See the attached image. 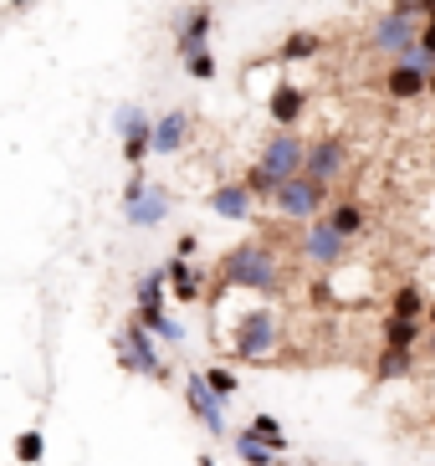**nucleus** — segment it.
<instances>
[{
    "label": "nucleus",
    "instance_id": "1",
    "mask_svg": "<svg viewBox=\"0 0 435 466\" xmlns=\"http://www.w3.org/2000/svg\"><path fill=\"white\" fill-rule=\"evenodd\" d=\"M220 288H257V292H277L282 288V257H277V247L267 241V236H251V241H241V247H231L226 257H220Z\"/></svg>",
    "mask_w": 435,
    "mask_h": 466
},
{
    "label": "nucleus",
    "instance_id": "2",
    "mask_svg": "<svg viewBox=\"0 0 435 466\" xmlns=\"http://www.w3.org/2000/svg\"><path fill=\"white\" fill-rule=\"evenodd\" d=\"M272 349H277V308H251V313H241V323L231 333V354L246 359V364H267Z\"/></svg>",
    "mask_w": 435,
    "mask_h": 466
},
{
    "label": "nucleus",
    "instance_id": "3",
    "mask_svg": "<svg viewBox=\"0 0 435 466\" xmlns=\"http://www.w3.org/2000/svg\"><path fill=\"white\" fill-rule=\"evenodd\" d=\"M267 175L277 179V185H287V179L308 175V138L298 134V128H277L267 144H261V159H257Z\"/></svg>",
    "mask_w": 435,
    "mask_h": 466
},
{
    "label": "nucleus",
    "instance_id": "4",
    "mask_svg": "<svg viewBox=\"0 0 435 466\" xmlns=\"http://www.w3.org/2000/svg\"><path fill=\"white\" fill-rule=\"evenodd\" d=\"M277 216L282 220H302V226H313V220H323V206H328V185H318V179L298 175L287 179L282 190H277Z\"/></svg>",
    "mask_w": 435,
    "mask_h": 466
},
{
    "label": "nucleus",
    "instance_id": "5",
    "mask_svg": "<svg viewBox=\"0 0 435 466\" xmlns=\"http://www.w3.org/2000/svg\"><path fill=\"white\" fill-rule=\"evenodd\" d=\"M118 364L128 374H144V380H169V364L154 354V339L144 323H123L118 333Z\"/></svg>",
    "mask_w": 435,
    "mask_h": 466
},
{
    "label": "nucleus",
    "instance_id": "6",
    "mask_svg": "<svg viewBox=\"0 0 435 466\" xmlns=\"http://www.w3.org/2000/svg\"><path fill=\"white\" fill-rule=\"evenodd\" d=\"M420 26H425V21H410V15L384 11L379 21H374V31H369V46L384 52V56H405L410 46L420 42Z\"/></svg>",
    "mask_w": 435,
    "mask_h": 466
},
{
    "label": "nucleus",
    "instance_id": "7",
    "mask_svg": "<svg viewBox=\"0 0 435 466\" xmlns=\"http://www.w3.org/2000/svg\"><path fill=\"white\" fill-rule=\"evenodd\" d=\"M302 257L313 261L318 272H333V267L349 257V241H343V236L328 226V216H323V220H313V226L302 231Z\"/></svg>",
    "mask_w": 435,
    "mask_h": 466
},
{
    "label": "nucleus",
    "instance_id": "8",
    "mask_svg": "<svg viewBox=\"0 0 435 466\" xmlns=\"http://www.w3.org/2000/svg\"><path fill=\"white\" fill-rule=\"evenodd\" d=\"M185 405H190V415L210 431V436H226V400L205 384V374H190V380H185Z\"/></svg>",
    "mask_w": 435,
    "mask_h": 466
},
{
    "label": "nucleus",
    "instance_id": "9",
    "mask_svg": "<svg viewBox=\"0 0 435 466\" xmlns=\"http://www.w3.org/2000/svg\"><path fill=\"white\" fill-rule=\"evenodd\" d=\"M123 216L134 220V226H159L169 216V195L144 185V179H128V190H123Z\"/></svg>",
    "mask_w": 435,
    "mask_h": 466
},
{
    "label": "nucleus",
    "instance_id": "10",
    "mask_svg": "<svg viewBox=\"0 0 435 466\" xmlns=\"http://www.w3.org/2000/svg\"><path fill=\"white\" fill-rule=\"evenodd\" d=\"M343 169H349V144L343 138H318V144H308V179L333 185Z\"/></svg>",
    "mask_w": 435,
    "mask_h": 466
},
{
    "label": "nucleus",
    "instance_id": "11",
    "mask_svg": "<svg viewBox=\"0 0 435 466\" xmlns=\"http://www.w3.org/2000/svg\"><path fill=\"white\" fill-rule=\"evenodd\" d=\"M210 21H216V15H210V5H190V11L179 15L175 21V52L185 56V62H190L195 52H210Z\"/></svg>",
    "mask_w": 435,
    "mask_h": 466
},
{
    "label": "nucleus",
    "instance_id": "12",
    "mask_svg": "<svg viewBox=\"0 0 435 466\" xmlns=\"http://www.w3.org/2000/svg\"><path fill=\"white\" fill-rule=\"evenodd\" d=\"M302 103H308V93H302L298 83H277L272 97H267V113H272V124H277V128H298Z\"/></svg>",
    "mask_w": 435,
    "mask_h": 466
},
{
    "label": "nucleus",
    "instance_id": "13",
    "mask_svg": "<svg viewBox=\"0 0 435 466\" xmlns=\"http://www.w3.org/2000/svg\"><path fill=\"white\" fill-rule=\"evenodd\" d=\"M190 138V113L185 108H169L164 118H154V154H179Z\"/></svg>",
    "mask_w": 435,
    "mask_h": 466
},
{
    "label": "nucleus",
    "instance_id": "14",
    "mask_svg": "<svg viewBox=\"0 0 435 466\" xmlns=\"http://www.w3.org/2000/svg\"><path fill=\"white\" fill-rule=\"evenodd\" d=\"M251 190H246V179H236V185H220V190H210V210L216 216H226V220H246L251 216Z\"/></svg>",
    "mask_w": 435,
    "mask_h": 466
},
{
    "label": "nucleus",
    "instance_id": "15",
    "mask_svg": "<svg viewBox=\"0 0 435 466\" xmlns=\"http://www.w3.org/2000/svg\"><path fill=\"white\" fill-rule=\"evenodd\" d=\"M384 93L395 97V103H410V97H420V93H430V77L425 72H415V67H389L384 72Z\"/></svg>",
    "mask_w": 435,
    "mask_h": 466
},
{
    "label": "nucleus",
    "instance_id": "16",
    "mask_svg": "<svg viewBox=\"0 0 435 466\" xmlns=\"http://www.w3.org/2000/svg\"><path fill=\"white\" fill-rule=\"evenodd\" d=\"M246 436L261 441L267 451L287 456V431H282V420H277V415H251V420H246Z\"/></svg>",
    "mask_w": 435,
    "mask_h": 466
},
{
    "label": "nucleus",
    "instance_id": "17",
    "mask_svg": "<svg viewBox=\"0 0 435 466\" xmlns=\"http://www.w3.org/2000/svg\"><path fill=\"white\" fill-rule=\"evenodd\" d=\"M425 313H430V302L420 298V288H415V282L395 288V298H389V318H410V323H425Z\"/></svg>",
    "mask_w": 435,
    "mask_h": 466
},
{
    "label": "nucleus",
    "instance_id": "18",
    "mask_svg": "<svg viewBox=\"0 0 435 466\" xmlns=\"http://www.w3.org/2000/svg\"><path fill=\"white\" fill-rule=\"evenodd\" d=\"M328 226L343 236V241H354L364 231V206L359 200H339V206H328Z\"/></svg>",
    "mask_w": 435,
    "mask_h": 466
},
{
    "label": "nucleus",
    "instance_id": "19",
    "mask_svg": "<svg viewBox=\"0 0 435 466\" xmlns=\"http://www.w3.org/2000/svg\"><path fill=\"white\" fill-rule=\"evenodd\" d=\"M415 343H420V323H410V318H384V349L415 354Z\"/></svg>",
    "mask_w": 435,
    "mask_h": 466
},
{
    "label": "nucleus",
    "instance_id": "20",
    "mask_svg": "<svg viewBox=\"0 0 435 466\" xmlns=\"http://www.w3.org/2000/svg\"><path fill=\"white\" fill-rule=\"evenodd\" d=\"M164 272H169V288H175V298H179V302H195V298H200V272H195V267H190L185 257L169 261Z\"/></svg>",
    "mask_w": 435,
    "mask_h": 466
},
{
    "label": "nucleus",
    "instance_id": "21",
    "mask_svg": "<svg viewBox=\"0 0 435 466\" xmlns=\"http://www.w3.org/2000/svg\"><path fill=\"white\" fill-rule=\"evenodd\" d=\"M415 374V354H400V349H384L379 364H374V380L395 384V380H410Z\"/></svg>",
    "mask_w": 435,
    "mask_h": 466
},
{
    "label": "nucleus",
    "instance_id": "22",
    "mask_svg": "<svg viewBox=\"0 0 435 466\" xmlns=\"http://www.w3.org/2000/svg\"><path fill=\"white\" fill-rule=\"evenodd\" d=\"M231 451H236V461H246V466H277V461H282V456L267 451V446H261V441H251L246 431H241V436H231Z\"/></svg>",
    "mask_w": 435,
    "mask_h": 466
},
{
    "label": "nucleus",
    "instance_id": "23",
    "mask_svg": "<svg viewBox=\"0 0 435 466\" xmlns=\"http://www.w3.org/2000/svg\"><path fill=\"white\" fill-rule=\"evenodd\" d=\"M323 52V36H313V31H298V36H287L282 42V62H308V56H318Z\"/></svg>",
    "mask_w": 435,
    "mask_h": 466
},
{
    "label": "nucleus",
    "instance_id": "24",
    "mask_svg": "<svg viewBox=\"0 0 435 466\" xmlns=\"http://www.w3.org/2000/svg\"><path fill=\"white\" fill-rule=\"evenodd\" d=\"M134 323H144V329H149L154 339H164V343H179V323L175 318H164V308H138Z\"/></svg>",
    "mask_w": 435,
    "mask_h": 466
},
{
    "label": "nucleus",
    "instance_id": "25",
    "mask_svg": "<svg viewBox=\"0 0 435 466\" xmlns=\"http://www.w3.org/2000/svg\"><path fill=\"white\" fill-rule=\"evenodd\" d=\"M164 282H169V272H164V267H159V272H144V277H138V288H134V298H138V308H164Z\"/></svg>",
    "mask_w": 435,
    "mask_h": 466
},
{
    "label": "nucleus",
    "instance_id": "26",
    "mask_svg": "<svg viewBox=\"0 0 435 466\" xmlns=\"http://www.w3.org/2000/svg\"><path fill=\"white\" fill-rule=\"evenodd\" d=\"M41 451H46V436H41V431H21V436H15V461L21 466H36Z\"/></svg>",
    "mask_w": 435,
    "mask_h": 466
},
{
    "label": "nucleus",
    "instance_id": "27",
    "mask_svg": "<svg viewBox=\"0 0 435 466\" xmlns=\"http://www.w3.org/2000/svg\"><path fill=\"white\" fill-rule=\"evenodd\" d=\"M246 190H251V200H277V190H282V185H277V179L267 175L261 165H251V169H246Z\"/></svg>",
    "mask_w": 435,
    "mask_h": 466
},
{
    "label": "nucleus",
    "instance_id": "28",
    "mask_svg": "<svg viewBox=\"0 0 435 466\" xmlns=\"http://www.w3.org/2000/svg\"><path fill=\"white\" fill-rule=\"evenodd\" d=\"M205 384H210L220 400H231L236 390H241V384H236V374H231V370H220V364H205Z\"/></svg>",
    "mask_w": 435,
    "mask_h": 466
},
{
    "label": "nucleus",
    "instance_id": "29",
    "mask_svg": "<svg viewBox=\"0 0 435 466\" xmlns=\"http://www.w3.org/2000/svg\"><path fill=\"white\" fill-rule=\"evenodd\" d=\"M395 62H400V67H415V72H425V77H430V72H435V56H430V52H425V46H420V42L410 46V52H405V56H395Z\"/></svg>",
    "mask_w": 435,
    "mask_h": 466
},
{
    "label": "nucleus",
    "instance_id": "30",
    "mask_svg": "<svg viewBox=\"0 0 435 466\" xmlns=\"http://www.w3.org/2000/svg\"><path fill=\"white\" fill-rule=\"evenodd\" d=\"M185 72H190L195 83H210V77H216V56H210V52H195L190 62H185Z\"/></svg>",
    "mask_w": 435,
    "mask_h": 466
},
{
    "label": "nucleus",
    "instance_id": "31",
    "mask_svg": "<svg viewBox=\"0 0 435 466\" xmlns=\"http://www.w3.org/2000/svg\"><path fill=\"white\" fill-rule=\"evenodd\" d=\"M420 46L435 56V21H425V26H420Z\"/></svg>",
    "mask_w": 435,
    "mask_h": 466
},
{
    "label": "nucleus",
    "instance_id": "32",
    "mask_svg": "<svg viewBox=\"0 0 435 466\" xmlns=\"http://www.w3.org/2000/svg\"><path fill=\"white\" fill-rule=\"evenodd\" d=\"M425 323H430V329H435V302H430V313H425Z\"/></svg>",
    "mask_w": 435,
    "mask_h": 466
},
{
    "label": "nucleus",
    "instance_id": "33",
    "mask_svg": "<svg viewBox=\"0 0 435 466\" xmlns=\"http://www.w3.org/2000/svg\"><path fill=\"white\" fill-rule=\"evenodd\" d=\"M430 97H435V72H430Z\"/></svg>",
    "mask_w": 435,
    "mask_h": 466
},
{
    "label": "nucleus",
    "instance_id": "34",
    "mask_svg": "<svg viewBox=\"0 0 435 466\" xmlns=\"http://www.w3.org/2000/svg\"><path fill=\"white\" fill-rule=\"evenodd\" d=\"M430 354H435V333H430Z\"/></svg>",
    "mask_w": 435,
    "mask_h": 466
},
{
    "label": "nucleus",
    "instance_id": "35",
    "mask_svg": "<svg viewBox=\"0 0 435 466\" xmlns=\"http://www.w3.org/2000/svg\"><path fill=\"white\" fill-rule=\"evenodd\" d=\"M277 466H298V461H277Z\"/></svg>",
    "mask_w": 435,
    "mask_h": 466
},
{
    "label": "nucleus",
    "instance_id": "36",
    "mask_svg": "<svg viewBox=\"0 0 435 466\" xmlns=\"http://www.w3.org/2000/svg\"><path fill=\"white\" fill-rule=\"evenodd\" d=\"M11 5H26V0H11Z\"/></svg>",
    "mask_w": 435,
    "mask_h": 466
}]
</instances>
